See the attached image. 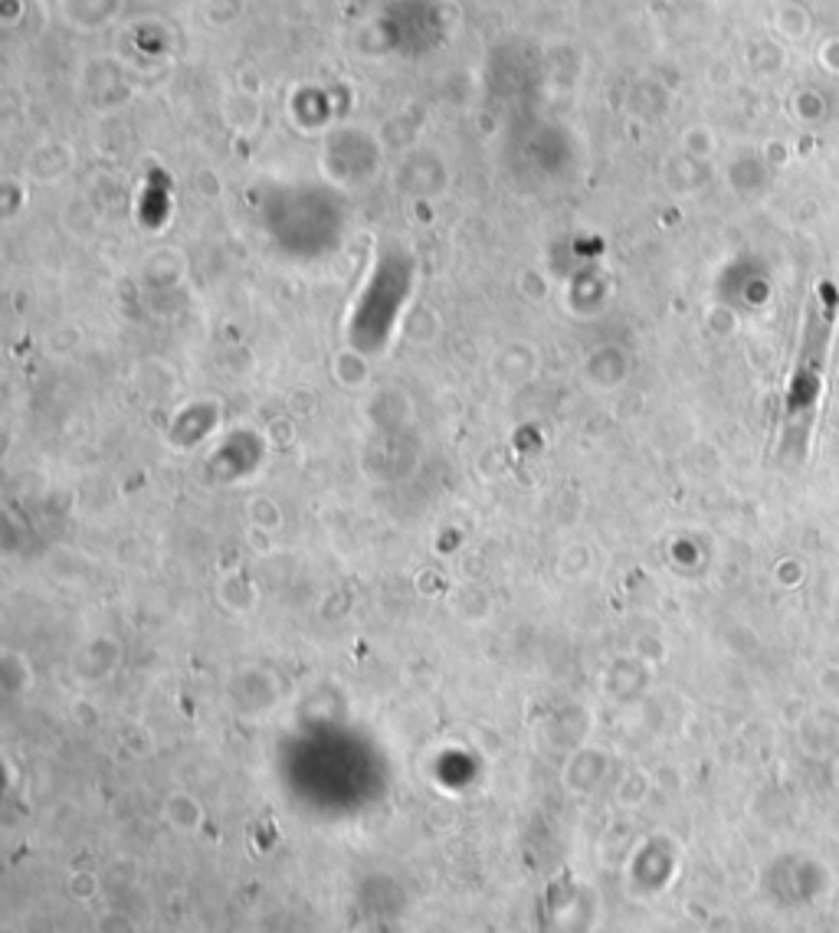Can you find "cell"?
<instances>
[{
    "mask_svg": "<svg viewBox=\"0 0 839 933\" xmlns=\"http://www.w3.org/2000/svg\"><path fill=\"white\" fill-rule=\"evenodd\" d=\"M315 407H319V400H315L309 390H292V393H289L286 413L292 419H309L311 413H315Z\"/></svg>",
    "mask_w": 839,
    "mask_h": 933,
    "instance_id": "18",
    "label": "cell"
},
{
    "mask_svg": "<svg viewBox=\"0 0 839 933\" xmlns=\"http://www.w3.org/2000/svg\"><path fill=\"white\" fill-rule=\"evenodd\" d=\"M246 0H207L203 4V20L210 26H230L240 14H243Z\"/></svg>",
    "mask_w": 839,
    "mask_h": 933,
    "instance_id": "15",
    "label": "cell"
},
{
    "mask_svg": "<svg viewBox=\"0 0 839 933\" xmlns=\"http://www.w3.org/2000/svg\"><path fill=\"white\" fill-rule=\"evenodd\" d=\"M73 167H76V151L66 142H43L26 154L24 174L36 183H59L73 174Z\"/></svg>",
    "mask_w": 839,
    "mask_h": 933,
    "instance_id": "2",
    "label": "cell"
},
{
    "mask_svg": "<svg viewBox=\"0 0 839 933\" xmlns=\"http://www.w3.org/2000/svg\"><path fill=\"white\" fill-rule=\"evenodd\" d=\"M246 521H250V527L279 534L282 525H286V511H282V505H279L272 495H252V498L246 501Z\"/></svg>",
    "mask_w": 839,
    "mask_h": 933,
    "instance_id": "7",
    "label": "cell"
},
{
    "mask_svg": "<svg viewBox=\"0 0 839 933\" xmlns=\"http://www.w3.org/2000/svg\"><path fill=\"white\" fill-rule=\"evenodd\" d=\"M331 380H335L341 390H364L370 384V360L364 358L361 350L354 348H341L331 358Z\"/></svg>",
    "mask_w": 839,
    "mask_h": 933,
    "instance_id": "4",
    "label": "cell"
},
{
    "mask_svg": "<svg viewBox=\"0 0 839 933\" xmlns=\"http://www.w3.org/2000/svg\"><path fill=\"white\" fill-rule=\"evenodd\" d=\"M453 609L462 619H486L492 613V603H489V593L482 586H462L453 596Z\"/></svg>",
    "mask_w": 839,
    "mask_h": 933,
    "instance_id": "10",
    "label": "cell"
},
{
    "mask_svg": "<svg viewBox=\"0 0 839 933\" xmlns=\"http://www.w3.org/2000/svg\"><path fill=\"white\" fill-rule=\"evenodd\" d=\"M79 344H83V331L76 325H59L50 331L46 338V350L56 354V358H69V354H76Z\"/></svg>",
    "mask_w": 839,
    "mask_h": 933,
    "instance_id": "14",
    "label": "cell"
},
{
    "mask_svg": "<svg viewBox=\"0 0 839 933\" xmlns=\"http://www.w3.org/2000/svg\"><path fill=\"white\" fill-rule=\"evenodd\" d=\"M538 364H541V360H538L535 344L512 341L496 350V358H492V377L505 387L531 384L538 374Z\"/></svg>",
    "mask_w": 839,
    "mask_h": 933,
    "instance_id": "3",
    "label": "cell"
},
{
    "mask_svg": "<svg viewBox=\"0 0 839 933\" xmlns=\"http://www.w3.org/2000/svg\"><path fill=\"white\" fill-rule=\"evenodd\" d=\"M236 89L246 92V95H252V99H260V92H262V75L256 73V69H243V73L236 75Z\"/></svg>",
    "mask_w": 839,
    "mask_h": 933,
    "instance_id": "20",
    "label": "cell"
},
{
    "mask_svg": "<svg viewBox=\"0 0 839 933\" xmlns=\"http://www.w3.org/2000/svg\"><path fill=\"white\" fill-rule=\"evenodd\" d=\"M629 377V358L627 350L617 344H600L584 358V380L597 393H613L627 384Z\"/></svg>",
    "mask_w": 839,
    "mask_h": 933,
    "instance_id": "1",
    "label": "cell"
},
{
    "mask_svg": "<svg viewBox=\"0 0 839 933\" xmlns=\"http://www.w3.org/2000/svg\"><path fill=\"white\" fill-rule=\"evenodd\" d=\"M184 272H187V259H184V252H177V250H158V252L148 256V262H144V275L158 285L177 282Z\"/></svg>",
    "mask_w": 839,
    "mask_h": 933,
    "instance_id": "8",
    "label": "cell"
},
{
    "mask_svg": "<svg viewBox=\"0 0 839 933\" xmlns=\"http://www.w3.org/2000/svg\"><path fill=\"white\" fill-rule=\"evenodd\" d=\"M17 20H20L17 0H4V24H17Z\"/></svg>",
    "mask_w": 839,
    "mask_h": 933,
    "instance_id": "22",
    "label": "cell"
},
{
    "mask_svg": "<svg viewBox=\"0 0 839 933\" xmlns=\"http://www.w3.org/2000/svg\"><path fill=\"white\" fill-rule=\"evenodd\" d=\"M295 436H299V429H295V419L289 417V413L272 417L266 426H262V439H266L269 449H289V446L295 442Z\"/></svg>",
    "mask_w": 839,
    "mask_h": 933,
    "instance_id": "13",
    "label": "cell"
},
{
    "mask_svg": "<svg viewBox=\"0 0 839 933\" xmlns=\"http://www.w3.org/2000/svg\"><path fill=\"white\" fill-rule=\"evenodd\" d=\"M63 223H66V230L76 240H93L95 230H99V213H95V207L85 197H76L63 210Z\"/></svg>",
    "mask_w": 839,
    "mask_h": 933,
    "instance_id": "9",
    "label": "cell"
},
{
    "mask_svg": "<svg viewBox=\"0 0 839 933\" xmlns=\"http://www.w3.org/2000/svg\"><path fill=\"white\" fill-rule=\"evenodd\" d=\"M24 203H26V193L20 191V181H14V177H10V181H4V217L14 220V217H17V210L24 207Z\"/></svg>",
    "mask_w": 839,
    "mask_h": 933,
    "instance_id": "19",
    "label": "cell"
},
{
    "mask_svg": "<svg viewBox=\"0 0 839 933\" xmlns=\"http://www.w3.org/2000/svg\"><path fill=\"white\" fill-rule=\"evenodd\" d=\"M246 537H250V544H252V550H256V554H269V550H272V534H269V531L250 527V534H246Z\"/></svg>",
    "mask_w": 839,
    "mask_h": 933,
    "instance_id": "21",
    "label": "cell"
},
{
    "mask_svg": "<svg viewBox=\"0 0 839 933\" xmlns=\"http://www.w3.org/2000/svg\"><path fill=\"white\" fill-rule=\"evenodd\" d=\"M220 600L227 603L230 609H250L256 603V586L246 580V576L233 574L220 584Z\"/></svg>",
    "mask_w": 839,
    "mask_h": 933,
    "instance_id": "12",
    "label": "cell"
},
{
    "mask_svg": "<svg viewBox=\"0 0 839 933\" xmlns=\"http://www.w3.org/2000/svg\"><path fill=\"white\" fill-rule=\"evenodd\" d=\"M443 315H439L433 305H413L403 318V338L417 348H429L443 338Z\"/></svg>",
    "mask_w": 839,
    "mask_h": 933,
    "instance_id": "5",
    "label": "cell"
},
{
    "mask_svg": "<svg viewBox=\"0 0 839 933\" xmlns=\"http://www.w3.org/2000/svg\"><path fill=\"white\" fill-rule=\"evenodd\" d=\"M168 812H171V819H174L177 825H197V819H201V809H197V802L191 800V796H171V802H168Z\"/></svg>",
    "mask_w": 839,
    "mask_h": 933,
    "instance_id": "16",
    "label": "cell"
},
{
    "mask_svg": "<svg viewBox=\"0 0 839 933\" xmlns=\"http://www.w3.org/2000/svg\"><path fill=\"white\" fill-rule=\"evenodd\" d=\"M122 0H63V14L69 24L83 26V30H95V26L109 24L118 17Z\"/></svg>",
    "mask_w": 839,
    "mask_h": 933,
    "instance_id": "6",
    "label": "cell"
},
{
    "mask_svg": "<svg viewBox=\"0 0 839 933\" xmlns=\"http://www.w3.org/2000/svg\"><path fill=\"white\" fill-rule=\"evenodd\" d=\"M193 187H197V193L207 197V201H217L220 193H223V181H220V174L213 167H201V171L193 174Z\"/></svg>",
    "mask_w": 839,
    "mask_h": 933,
    "instance_id": "17",
    "label": "cell"
},
{
    "mask_svg": "<svg viewBox=\"0 0 839 933\" xmlns=\"http://www.w3.org/2000/svg\"><path fill=\"white\" fill-rule=\"evenodd\" d=\"M515 289H518L521 299L531 301V305H541V301H548V295H551V282H548V275L541 272V269H535V266L521 269L518 279H515Z\"/></svg>",
    "mask_w": 839,
    "mask_h": 933,
    "instance_id": "11",
    "label": "cell"
}]
</instances>
